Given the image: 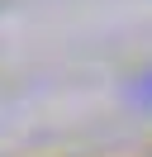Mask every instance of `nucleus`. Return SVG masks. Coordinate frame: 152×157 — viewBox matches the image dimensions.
<instances>
[{
    "mask_svg": "<svg viewBox=\"0 0 152 157\" xmlns=\"http://www.w3.org/2000/svg\"><path fill=\"white\" fill-rule=\"evenodd\" d=\"M138 95H147V100H152V76H147V81L138 86Z\"/></svg>",
    "mask_w": 152,
    "mask_h": 157,
    "instance_id": "f257e3e1",
    "label": "nucleus"
}]
</instances>
